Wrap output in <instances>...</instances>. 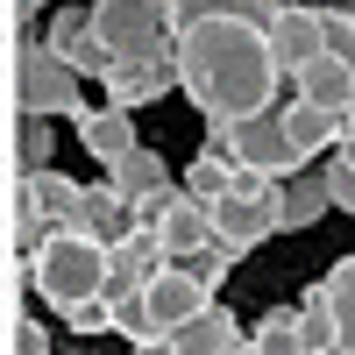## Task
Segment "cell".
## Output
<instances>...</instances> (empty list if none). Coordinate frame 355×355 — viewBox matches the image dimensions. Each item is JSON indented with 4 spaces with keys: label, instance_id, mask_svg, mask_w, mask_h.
<instances>
[{
    "label": "cell",
    "instance_id": "6da1fadb",
    "mask_svg": "<svg viewBox=\"0 0 355 355\" xmlns=\"http://www.w3.org/2000/svg\"><path fill=\"white\" fill-rule=\"evenodd\" d=\"M277 57H270V28L256 21H199L178 36V93L199 107V121H256L277 107Z\"/></svg>",
    "mask_w": 355,
    "mask_h": 355
},
{
    "label": "cell",
    "instance_id": "7a4b0ae2",
    "mask_svg": "<svg viewBox=\"0 0 355 355\" xmlns=\"http://www.w3.org/2000/svg\"><path fill=\"white\" fill-rule=\"evenodd\" d=\"M107 270H114V249L93 242L85 227H64V234H50V242L28 256V284H36V299L50 313H78V306H93L100 291H107Z\"/></svg>",
    "mask_w": 355,
    "mask_h": 355
},
{
    "label": "cell",
    "instance_id": "3957f363",
    "mask_svg": "<svg viewBox=\"0 0 355 355\" xmlns=\"http://www.w3.org/2000/svg\"><path fill=\"white\" fill-rule=\"evenodd\" d=\"M93 36L114 50V64H171L178 57V21L164 0H107L93 8Z\"/></svg>",
    "mask_w": 355,
    "mask_h": 355
},
{
    "label": "cell",
    "instance_id": "277c9868",
    "mask_svg": "<svg viewBox=\"0 0 355 355\" xmlns=\"http://www.w3.org/2000/svg\"><path fill=\"white\" fill-rule=\"evenodd\" d=\"M15 100H21L28 121H64V114L78 121V114H85V100H78V71H71L43 36H28L21 57H15Z\"/></svg>",
    "mask_w": 355,
    "mask_h": 355
},
{
    "label": "cell",
    "instance_id": "5b68a950",
    "mask_svg": "<svg viewBox=\"0 0 355 355\" xmlns=\"http://www.w3.org/2000/svg\"><path fill=\"white\" fill-rule=\"evenodd\" d=\"M234 164L242 171H263V178H299L306 171V150L291 142V128H284V114L270 107V114H256V121H234Z\"/></svg>",
    "mask_w": 355,
    "mask_h": 355
},
{
    "label": "cell",
    "instance_id": "8992f818",
    "mask_svg": "<svg viewBox=\"0 0 355 355\" xmlns=\"http://www.w3.org/2000/svg\"><path fill=\"white\" fill-rule=\"evenodd\" d=\"M142 227H157V242L171 249V263L214 249V206H199L185 185H178L171 199H142Z\"/></svg>",
    "mask_w": 355,
    "mask_h": 355
},
{
    "label": "cell",
    "instance_id": "52a82bcc",
    "mask_svg": "<svg viewBox=\"0 0 355 355\" xmlns=\"http://www.w3.org/2000/svg\"><path fill=\"white\" fill-rule=\"evenodd\" d=\"M270 57L284 78H299L313 57H327V36H320V8H306V0H284V15L270 21Z\"/></svg>",
    "mask_w": 355,
    "mask_h": 355
},
{
    "label": "cell",
    "instance_id": "ba28073f",
    "mask_svg": "<svg viewBox=\"0 0 355 355\" xmlns=\"http://www.w3.org/2000/svg\"><path fill=\"white\" fill-rule=\"evenodd\" d=\"M270 234H284L270 206H256V199H242V192L214 199V242H220V249H227L234 263H242L249 249H263V242H270Z\"/></svg>",
    "mask_w": 355,
    "mask_h": 355
},
{
    "label": "cell",
    "instance_id": "9c48e42d",
    "mask_svg": "<svg viewBox=\"0 0 355 355\" xmlns=\"http://www.w3.org/2000/svg\"><path fill=\"white\" fill-rule=\"evenodd\" d=\"M142 291H150L157 334H178V327H192V320H199L206 306H214V291H206V284H199V277L185 270V263H171V270H164V277H150Z\"/></svg>",
    "mask_w": 355,
    "mask_h": 355
},
{
    "label": "cell",
    "instance_id": "30bf717a",
    "mask_svg": "<svg viewBox=\"0 0 355 355\" xmlns=\"http://www.w3.org/2000/svg\"><path fill=\"white\" fill-rule=\"evenodd\" d=\"M100 93H107V107H150V100H164V93H178V57L171 64H114L107 78H100Z\"/></svg>",
    "mask_w": 355,
    "mask_h": 355
},
{
    "label": "cell",
    "instance_id": "8fae6325",
    "mask_svg": "<svg viewBox=\"0 0 355 355\" xmlns=\"http://www.w3.org/2000/svg\"><path fill=\"white\" fill-rule=\"evenodd\" d=\"M100 185H114V192L135 199V206H142V199H171V192H178V185H171V164L150 150V142H142V150H128L121 164H107V171H100Z\"/></svg>",
    "mask_w": 355,
    "mask_h": 355
},
{
    "label": "cell",
    "instance_id": "7c38bea8",
    "mask_svg": "<svg viewBox=\"0 0 355 355\" xmlns=\"http://www.w3.org/2000/svg\"><path fill=\"white\" fill-rule=\"evenodd\" d=\"M78 142L100 157V171H107V164H121L128 150H142L135 114H128V107H85V114H78Z\"/></svg>",
    "mask_w": 355,
    "mask_h": 355
},
{
    "label": "cell",
    "instance_id": "4fadbf2b",
    "mask_svg": "<svg viewBox=\"0 0 355 355\" xmlns=\"http://www.w3.org/2000/svg\"><path fill=\"white\" fill-rule=\"evenodd\" d=\"M93 242H107V249H121V242H135L142 234V206L135 199H121L114 185H93L85 192V220H78Z\"/></svg>",
    "mask_w": 355,
    "mask_h": 355
},
{
    "label": "cell",
    "instance_id": "5bb4252c",
    "mask_svg": "<svg viewBox=\"0 0 355 355\" xmlns=\"http://www.w3.org/2000/svg\"><path fill=\"white\" fill-rule=\"evenodd\" d=\"M164 15L178 21V36L199 21H256V28H270L284 15V0H164Z\"/></svg>",
    "mask_w": 355,
    "mask_h": 355
},
{
    "label": "cell",
    "instance_id": "9a60e30c",
    "mask_svg": "<svg viewBox=\"0 0 355 355\" xmlns=\"http://www.w3.org/2000/svg\"><path fill=\"white\" fill-rule=\"evenodd\" d=\"M277 114H284V128H291V142H299L306 157H334L341 142H348V114H327V107H313V100H284Z\"/></svg>",
    "mask_w": 355,
    "mask_h": 355
},
{
    "label": "cell",
    "instance_id": "2e32d148",
    "mask_svg": "<svg viewBox=\"0 0 355 355\" xmlns=\"http://www.w3.org/2000/svg\"><path fill=\"white\" fill-rule=\"evenodd\" d=\"M171 341H178V355H234L249 334H242V320H234V313L214 299V306H206V313L192 320V327H178Z\"/></svg>",
    "mask_w": 355,
    "mask_h": 355
},
{
    "label": "cell",
    "instance_id": "e0dca14e",
    "mask_svg": "<svg viewBox=\"0 0 355 355\" xmlns=\"http://www.w3.org/2000/svg\"><path fill=\"white\" fill-rule=\"evenodd\" d=\"M291 85H299V100L327 107V114H348V100H355V64H341V57H313Z\"/></svg>",
    "mask_w": 355,
    "mask_h": 355
},
{
    "label": "cell",
    "instance_id": "ac0fdd59",
    "mask_svg": "<svg viewBox=\"0 0 355 355\" xmlns=\"http://www.w3.org/2000/svg\"><path fill=\"white\" fill-rule=\"evenodd\" d=\"M299 334H306V355H334L341 348V306L327 299V284H313L299 299Z\"/></svg>",
    "mask_w": 355,
    "mask_h": 355
},
{
    "label": "cell",
    "instance_id": "d6986e66",
    "mask_svg": "<svg viewBox=\"0 0 355 355\" xmlns=\"http://www.w3.org/2000/svg\"><path fill=\"white\" fill-rule=\"evenodd\" d=\"M327 206H334L327 171H320V178H291V185H284V234H299V227H313V220H327Z\"/></svg>",
    "mask_w": 355,
    "mask_h": 355
},
{
    "label": "cell",
    "instance_id": "ffe728a7",
    "mask_svg": "<svg viewBox=\"0 0 355 355\" xmlns=\"http://www.w3.org/2000/svg\"><path fill=\"white\" fill-rule=\"evenodd\" d=\"M263 355H306V334H299V306H270L249 334Z\"/></svg>",
    "mask_w": 355,
    "mask_h": 355
},
{
    "label": "cell",
    "instance_id": "44dd1931",
    "mask_svg": "<svg viewBox=\"0 0 355 355\" xmlns=\"http://www.w3.org/2000/svg\"><path fill=\"white\" fill-rule=\"evenodd\" d=\"M43 43H50L57 57H78L85 43H93V8H85V0H78V8H57L50 28H43Z\"/></svg>",
    "mask_w": 355,
    "mask_h": 355
},
{
    "label": "cell",
    "instance_id": "7402d4cb",
    "mask_svg": "<svg viewBox=\"0 0 355 355\" xmlns=\"http://www.w3.org/2000/svg\"><path fill=\"white\" fill-rule=\"evenodd\" d=\"M50 150H57V128L21 114V128H15V164H21V178H43V171H50Z\"/></svg>",
    "mask_w": 355,
    "mask_h": 355
},
{
    "label": "cell",
    "instance_id": "603a6c76",
    "mask_svg": "<svg viewBox=\"0 0 355 355\" xmlns=\"http://www.w3.org/2000/svg\"><path fill=\"white\" fill-rule=\"evenodd\" d=\"M234 171H242V164H227V157H206V150H199V164L185 171V192H192L199 206H214V199L234 192Z\"/></svg>",
    "mask_w": 355,
    "mask_h": 355
},
{
    "label": "cell",
    "instance_id": "cb8c5ba5",
    "mask_svg": "<svg viewBox=\"0 0 355 355\" xmlns=\"http://www.w3.org/2000/svg\"><path fill=\"white\" fill-rule=\"evenodd\" d=\"M320 36H327V57L355 64V15L348 8H320Z\"/></svg>",
    "mask_w": 355,
    "mask_h": 355
},
{
    "label": "cell",
    "instance_id": "d4e9b609",
    "mask_svg": "<svg viewBox=\"0 0 355 355\" xmlns=\"http://www.w3.org/2000/svg\"><path fill=\"white\" fill-rule=\"evenodd\" d=\"M185 270L206 284V291H214V299H220V284H227V270H234V256L214 242V249H199V256H185Z\"/></svg>",
    "mask_w": 355,
    "mask_h": 355
},
{
    "label": "cell",
    "instance_id": "484cf974",
    "mask_svg": "<svg viewBox=\"0 0 355 355\" xmlns=\"http://www.w3.org/2000/svg\"><path fill=\"white\" fill-rule=\"evenodd\" d=\"M8 355H50V334H43L36 313H15L8 320Z\"/></svg>",
    "mask_w": 355,
    "mask_h": 355
},
{
    "label": "cell",
    "instance_id": "4316f807",
    "mask_svg": "<svg viewBox=\"0 0 355 355\" xmlns=\"http://www.w3.org/2000/svg\"><path fill=\"white\" fill-rule=\"evenodd\" d=\"M71 334H114V306H107V299L78 306V313H71Z\"/></svg>",
    "mask_w": 355,
    "mask_h": 355
},
{
    "label": "cell",
    "instance_id": "83f0119b",
    "mask_svg": "<svg viewBox=\"0 0 355 355\" xmlns=\"http://www.w3.org/2000/svg\"><path fill=\"white\" fill-rule=\"evenodd\" d=\"M320 284H327V299H334V306H355V256H341Z\"/></svg>",
    "mask_w": 355,
    "mask_h": 355
},
{
    "label": "cell",
    "instance_id": "f1b7e54d",
    "mask_svg": "<svg viewBox=\"0 0 355 355\" xmlns=\"http://www.w3.org/2000/svg\"><path fill=\"white\" fill-rule=\"evenodd\" d=\"M327 185H334V206H341V214H355V171H348L341 157H327Z\"/></svg>",
    "mask_w": 355,
    "mask_h": 355
},
{
    "label": "cell",
    "instance_id": "f546056e",
    "mask_svg": "<svg viewBox=\"0 0 355 355\" xmlns=\"http://www.w3.org/2000/svg\"><path fill=\"white\" fill-rule=\"evenodd\" d=\"M135 355H178V341L171 334H150V341H135Z\"/></svg>",
    "mask_w": 355,
    "mask_h": 355
},
{
    "label": "cell",
    "instance_id": "4dcf8cb0",
    "mask_svg": "<svg viewBox=\"0 0 355 355\" xmlns=\"http://www.w3.org/2000/svg\"><path fill=\"white\" fill-rule=\"evenodd\" d=\"M341 348L355 355V306H341Z\"/></svg>",
    "mask_w": 355,
    "mask_h": 355
},
{
    "label": "cell",
    "instance_id": "1f68e13d",
    "mask_svg": "<svg viewBox=\"0 0 355 355\" xmlns=\"http://www.w3.org/2000/svg\"><path fill=\"white\" fill-rule=\"evenodd\" d=\"M334 157H341V164H348V171H355V135H348V142H341V150H334Z\"/></svg>",
    "mask_w": 355,
    "mask_h": 355
},
{
    "label": "cell",
    "instance_id": "d6a6232c",
    "mask_svg": "<svg viewBox=\"0 0 355 355\" xmlns=\"http://www.w3.org/2000/svg\"><path fill=\"white\" fill-rule=\"evenodd\" d=\"M36 8H43V0H21V15H36Z\"/></svg>",
    "mask_w": 355,
    "mask_h": 355
},
{
    "label": "cell",
    "instance_id": "836d02e7",
    "mask_svg": "<svg viewBox=\"0 0 355 355\" xmlns=\"http://www.w3.org/2000/svg\"><path fill=\"white\" fill-rule=\"evenodd\" d=\"M348 135H355V100H348Z\"/></svg>",
    "mask_w": 355,
    "mask_h": 355
},
{
    "label": "cell",
    "instance_id": "e575fe53",
    "mask_svg": "<svg viewBox=\"0 0 355 355\" xmlns=\"http://www.w3.org/2000/svg\"><path fill=\"white\" fill-rule=\"evenodd\" d=\"M85 8H107V0H85Z\"/></svg>",
    "mask_w": 355,
    "mask_h": 355
},
{
    "label": "cell",
    "instance_id": "d590c367",
    "mask_svg": "<svg viewBox=\"0 0 355 355\" xmlns=\"http://www.w3.org/2000/svg\"><path fill=\"white\" fill-rule=\"evenodd\" d=\"M334 355H348V348H334Z\"/></svg>",
    "mask_w": 355,
    "mask_h": 355
}]
</instances>
